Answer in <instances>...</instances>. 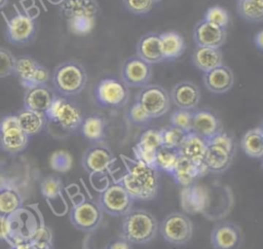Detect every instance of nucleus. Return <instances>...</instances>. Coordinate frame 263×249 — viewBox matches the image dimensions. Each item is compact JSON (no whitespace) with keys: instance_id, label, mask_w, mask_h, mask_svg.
<instances>
[{"instance_id":"1","label":"nucleus","mask_w":263,"mask_h":249,"mask_svg":"<svg viewBox=\"0 0 263 249\" xmlns=\"http://www.w3.org/2000/svg\"><path fill=\"white\" fill-rule=\"evenodd\" d=\"M125 173L117 181L120 182L134 200L149 201L159 191V171L136 158L121 155Z\"/></svg>"},{"instance_id":"2","label":"nucleus","mask_w":263,"mask_h":249,"mask_svg":"<svg viewBox=\"0 0 263 249\" xmlns=\"http://www.w3.org/2000/svg\"><path fill=\"white\" fill-rule=\"evenodd\" d=\"M87 78L84 66L73 60L58 64L50 76L52 87L57 95L68 98L80 94L86 86Z\"/></svg>"},{"instance_id":"3","label":"nucleus","mask_w":263,"mask_h":249,"mask_svg":"<svg viewBox=\"0 0 263 249\" xmlns=\"http://www.w3.org/2000/svg\"><path fill=\"white\" fill-rule=\"evenodd\" d=\"M158 232V220L148 210L132 209L123 216L121 237L132 244H147L156 237Z\"/></svg>"},{"instance_id":"4","label":"nucleus","mask_w":263,"mask_h":249,"mask_svg":"<svg viewBox=\"0 0 263 249\" xmlns=\"http://www.w3.org/2000/svg\"><path fill=\"white\" fill-rule=\"evenodd\" d=\"M45 116L47 121L68 133L78 131L84 118L80 107L75 102L59 95L45 112Z\"/></svg>"},{"instance_id":"5","label":"nucleus","mask_w":263,"mask_h":249,"mask_svg":"<svg viewBox=\"0 0 263 249\" xmlns=\"http://www.w3.org/2000/svg\"><path fill=\"white\" fill-rule=\"evenodd\" d=\"M96 103L103 108L117 109L124 107L129 99L128 86L116 77L102 78L93 88Z\"/></svg>"},{"instance_id":"6","label":"nucleus","mask_w":263,"mask_h":249,"mask_svg":"<svg viewBox=\"0 0 263 249\" xmlns=\"http://www.w3.org/2000/svg\"><path fill=\"white\" fill-rule=\"evenodd\" d=\"M70 222L78 230L91 233L103 220V210L99 203L90 198H82L70 209Z\"/></svg>"},{"instance_id":"7","label":"nucleus","mask_w":263,"mask_h":249,"mask_svg":"<svg viewBox=\"0 0 263 249\" xmlns=\"http://www.w3.org/2000/svg\"><path fill=\"white\" fill-rule=\"evenodd\" d=\"M161 237L176 246L187 244L193 235V223L183 212H172L159 224Z\"/></svg>"},{"instance_id":"8","label":"nucleus","mask_w":263,"mask_h":249,"mask_svg":"<svg viewBox=\"0 0 263 249\" xmlns=\"http://www.w3.org/2000/svg\"><path fill=\"white\" fill-rule=\"evenodd\" d=\"M134 199L123 185L118 182L108 184L99 195V205L103 212L111 216H124L133 209Z\"/></svg>"},{"instance_id":"9","label":"nucleus","mask_w":263,"mask_h":249,"mask_svg":"<svg viewBox=\"0 0 263 249\" xmlns=\"http://www.w3.org/2000/svg\"><path fill=\"white\" fill-rule=\"evenodd\" d=\"M30 137L21 129L15 114H8L0 119V148L16 155L28 147Z\"/></svg>"},{"instance_id":"10","label":"nucleus","mask_w":263,"mask_h":249,"mask_svg":"<svg viewBox=\"0 0 263 249\" xmlns=\"http://www.w3.org/2000/svg\"><path fill=\"white\" fill-rule=\"evenodd\" d=\"M137 102L152 118L164 115L171 107V97L167 91L159 84H151L140 88L136 95Z\"/></svg>"},{"instance_id":"11","label":"nucleus","mask_w":263,"mask_h":249,"mask_svg":"<svg viewBox=\"0 0 263 249\" xmlns=\"http://www.w3.org/2000/svg\"><path fill=\"white\" fill-rule=\"evenodd\" d=\"M13 75L25 90L47 84L50 79L49 70L29 55L16 57Z\"/></svg>"},{"instance_id":"12","label":"nucleus","mask_w":263,"mask_h":249,"mask_svg":"<svg viewBox=\"0 0 263 249\" xmlns=\"http://www.w3.org/2000/svg\"><path fill=\"white\" fill-rule=\"evenodd\" d=\"M5 35L7 41L12 45H28L35 38L36 23L30 15L16 12L6 21Z\"/></svg>"},{"instance_id":"13","label":"nucleus","mask_w":263,"mask_h":249,"mask_svg":"<svg viewBox=\"0 0 263 249\" xmlns=\"http://www.w3.org/2000/svg\"><path fill=\"white\" fill-rule=\"evenodd\" d=\"M115 162V156L111 149L103 143H96L88 147L81 159L83 169L89 175L107 174Z\"/></svg>"},{"instance_id":"14","label":"nucleus","mask_w":263,"mask_h":249,"mask_svg":"<svg viewBox=\"0 0 263 249\" xmlns=\"http://www.w3.org/2000/svg\"><path fill=\"white\" fill-rule=\"evenodd\" d=\"M152 77V65L140 57L127 58L121 66V80L128 87H143L147 85Z\"/></svg>"},{"instance_id":"15","label":"nucleus","mask_w":263,"mask_h":249,"mask_svg":"<svg viewBox=\"0 0 263 249\" xmlns=\"http://www.w3.org/2000/svg\"><path fill=\"white\" fill-rule=\"evenodd\" d=\"M242 241L241 228L231 221L219 222L211 232V244L214 249H239Z\"/></svg>"},{"instance_id":"16","label":"nucleus","mask_w":263,"mask_h":249,"mask_svg":"<svg viewBox=\"0 0 263 249\" xmlns=\"http://www.w3.org/2000/svg\"><path fill=\"white\" fill-rule=\"evenodd\" d=\"M210 200L209 188L196 183L183 187L180 193V203L185 214L204 213L210 206Z\"/></svg>"},{"instance_id":"17","label":"nucleus","mask_w":263,"mask_h":249,"mask_svg":"<svg viewBox=\"0 0 263 249\" xmlns=\"http://www.w3.org/2000/svg\"><path fill=\"white\" fill-rule=\"evenodd\" d=\"M161 146L160 131L156 129H148L141 134L138 142L133 148L135 158L154 167L156 152Z\"/></svg>"},{"instance_id":"18","label":"nucleus","mask_w":263,"mask_h":249,"mask_svg":"<svg viewBox=\"0 0 263 249\" xmlns=\"http://www.w3.org/2000/svg\"><path fill=\"white\" fill-rule=\"evenodd\" d=\"M227 29L218 27L201 19L193 29V40L196 46L218 47L226 42Z\"/></svg>"},{"instance_id":"19","label":"nucleus","mask_w":263,"mask_h":249,"mask_svg":"<svg viewBox=\"0 0 263 249\" xmlns=\"http://www.w3.org/2000/svg\"><path fill=\"white\" fill-rule=\"evenodd\" d=\"M171 101L180 109L195 110L201 98L199 87L190 80L177 82L170 94Z\"/></svg>"},{"instance_id":"20","label":"nucleus","mask_w":263,"mask_h":249,"mask_svg":"<svg viewBox=\"0 0 263 249\" xmlns=\"http://www.w3.org/2000/svg\"><path fill=\"white\" fill-rule=\"evenodd\" d=\"M203 84L213 94H225L234 85V74L231 68L222 64L203 73Z\"/></svg>"},{"instance_id":"21","label":"nucleus","mask_w":263,"mask_h":249,"mask_svg":"<svg viewBox=\"0 0 263 249\" xmlns=\"http://www.w3.org/2000/svg\"><path fill=\"white\" fill-rule=\"evenodd\" d=\"M192 132L206 141L222 131L218 116L209 109H195L192 111Z\"/></svg>"},{"instance_id":"22","label":"nucleus","mask_w":263,"mask_h":249,"mask_svg":"<svg viewBox=\"0 0 263 249\" xmlns=\"http://www.w3.org/2000/svg\"><path fill=\"white\" fill-rule=\"evenodd\" d=\"M55 97L57 93L47 84L26 88L24 94V108L45 113Z\"/></svg>"},{"instance_id":"23","label":"nucleus","mask_w":263,"mask_h":249,"mask_svg":"<svg viewBox=\"0 0 263 249\" xmlns=\"http://www.w3.org/2000/svg\"><path fill=\"white\" fill-rule=\"evenodd\" d=\"M234 154V152H231L223 146L208 142V148L203 159L206 171L216 174L225 172L230 167Z\"/></svg>"},{"instance_id":"24","label":"nucleus","mask_w":263,"mask_h":249,"mask_svg":"<svg viewBox=\"0 0 263 249\" xmlns=\"http://www.w3.org/2000/svg\"><path fill=\"white\" fill-rule=\"evenodd\" d=\"M208 148V141L195 134L194 132H188L178 148V152L181 156L189 159L190 162L198 165L204 166L203 159Z\"/></svg>"},{"instance_id":"25","label":"nucleus","mask_w":263,"mask_h":249,"mask_svg":"<svg viewBox=\"0 0 263 249\" xmlns=\"http://www.w3.org/2000/svg\"><path fill=\"white\" fill-rule=\"evenodd\" d=\"M206 172L205 166H198L180 155L171 176L177 184L185 187L194 184Z\"/></svg>"},{"instance_id":"26","label":"nucleus","mask_w":263,"mask_h":249,"mask_svg":"<svg viewBox=\"0 0 263 249\" xmlns=\"http://www.w3.org/2000/svg\"><path fill=\"white\" fill-rule=\"evenodd\" d=\"M136 50L137 56L150 65L158 64L163 61L158 33L150 32L141 36L138 40Z\"/></svg>"},{"instance_id":"27","label":"nucleus","mask_w":263,"mask_h":249,"mask_svg":"<svg viewBox=\"0 0 263 249\" xmlns=\"http://www.w3.org/2000/svg\"><path fill=\"white\" fill-rule=\"evenodd\" d=\"M191 62L201 72H208L223 64L221 48L196 46L191 55Z\"/></svg>"},{"instance_id":"28","label":"nucleus","mask_w":263,"mask_h":249,"mask_svg":"<svg viewBox=\"0 0 263 249\" xmlns=\"http://www.w3.org/2000/svg\"><path fill=\"white\" fill-rule=\"evenodd\" d=\"M24 199L21 191L11 183L0 185V215L11 217L23 208Z\"/></svg>"},{"instance_id":"29","label":"nucleus","mask_w":263,"mask_h":249,"mask_svg":"<svg viewBox=\"0 0 263 249\" xmlns=\"http://www.w3.org/2000/svg\"><path fill=\"white\" fill-rule=\"evenodd\" d=\"M159 37L163 61L177 60L184 54L186 42L180 33L176 31H166L160 33Z\"/></svg>"},{"instance_id":"30","label":"nucleus","mask_w":263,"mask_h":249,"mask_svg":"<svg viewBox=\"0 0 263 249\" xmlns=\"http://www.w3.org/2000/svg\"><path fill=\"white\" fill-rule=\"evenodd\" d=\"M107 121L99 114H91L83 118L79 132L89 142L102 143L106 137Z\"/></svg>"},{"instance_id":"31","label":"nucleus","mask_w":263,"mask_h":249,"mask_svg":"<svg viewBox=\"0 0 263 249\" xmlns=\"http://www.w3.org/2000/svg\"><path fill=\"white\" fill-rule=\"evenodd\" d=\"M15 116L21 129L29 137L40 133L44 129L47 121L45 113L37 112L26 108L20 110L15 114Z\"/></svg>"},{"instance_id":"32","label":"nucleus","mask_w":263,"mask_h":249,"mask_svg":"<svg viewBox=\"0 0 263 249\" xmlns=\"http://www.w3.org/2000/svg\"><path fill=\"white\" fill-rule=\"evenodd\" d=\"M62 8L68 19L76 16L97 19L99 12L97 0H64Z\"/></svg>"},{"instance_id":"33","label":"nucleus","mask_w":263,"mask_h":249,"mask_svg":"<svg viewBox=\"0 0 263 249\" xmlns=\"http://www.w3.org/2000/svg\"><path fill=\"white\" fill-rule=\"evenodd\" d=\"M240 147L249 157H263V134L259 127L251 129L243 134L240 140Z\"/></svg>"},{"instance_id":"34","label":"nucleus","mask_w":263,"mask_h":249,"mask_svg":"<svg viewBox=\"0 0 263 249\" xmlns=\"http://www.w3.org/2000/svg\"><path fill=\"white\" fill-rule=\"evenodd\" d=\"M63 182L58 176H46L40 182V191L48 205L52 208L57 201H64Z\"/></svg>"},{"instance_id":"35","label":"nucleus","mask_w":263,"mask_h":249,"mask_svg":"<svg viewBox=\"0 0 263 249\" xmlns=\"http://www.w3.org/2000/svg\"><path fill=\"white\" fill-rule=\"evenodd\" d=\"M238 15L249 23L263 22V0H237Z\"/></svg>"},{"instance_id":"36","label":"nucleus","mask_w":263,"mask_h":249,"mask_svg":"<svg viewBox=\"0 0 263 249\" xmlns=\"http://www.w3.org/2000/svg\"><path fill=\"white\" fill-rule=\"evenodd\" d=\"M179 157L178 149H170L161 146L156 152L154 167L158 171H164L171 175Z\"/></svg>"},{"instance_id":"37","label":"nucleus","mask_w":263,"mask_h":249,"mask_svg":"<svg viewBox=\"0 0 263 249\" xmlns=\"http://www.w3.org/2000/svg\"><path fill=\"white\" fill-rule=\"evenodd\" d=\"M159 131H160L162 146L170 149H178L187 134L186 132L173 126L164 127Z\"/></svg>"},{"instance_id":"38","label":"nucleus","mask_w":263,"mask_h":249,"mask_svg":"<svg viewBox=\"0 0 263 249\" xmlns=\"http://www.w3.org/2000/svg\"><path fill=\"white\" fill-rule=\"evenodd\" d=\"M49 165L53 171L59 173H66L72 168L73 157L67 150H55L49 157Z\"/></svg>"},{"instance_id":"39","label":"nucleus","mask_w":263,"mask_h":249,"mask_svg":"<svg viewBox=\"0 0 263 249\" xmlns=\"http://www.w3.org/2000/svg\"><path fill=\"white\" fill-rule=\"evenodd\" d=\"M96 19L84 17V16H76L68 19V28L71 33L83 36L89 34L95 27Z\"/></svg>"},{"instance_id":"40","label":"nucleus","mask_w":263,"mask_h":249,"mask_svg":"<svg viewBox=\"0 0 263 249\" xmlns=\"http://www.w3.org/2000/svg\"><path fill=\"white\" fill-rule=\"evenodd\" d=\"M202 19L224 29H227V26L229 24L228 11L224 7L219 5H214L209 7L205 10Z\"/></svg>"},{"instance_id":"41","label":"nucleus","mask_w":263,"mask_h":249,"mask_svg":"<svg viewBox=\"0 0 263 249\" xmlns=\"http://www.w3.org/2000/svg\"><path fill=\"white\" fill-rule=\"evenodd\" d=\"M192 111L185 109H176L170 115L171 126L176 127L186 133L191 132L192 129Z\"/></svg>"},{"instance_id":"42","label":"nucleus","mask_w":263,"mask_h":249,"mask_svg":"<svg viewBox=\"0 0 263 249\" xmlns=\"http://www.w3.org/2000/svg\"><path fill=\"white\" fill-rule=\"evenodd\" d=\"M153 118L137 103L135 102L127 111V120L130 124L136 127H145L150 123Z\"/></svg>"},{"instance_id":"43","label":"nucleus","mask_w":263,"mask_h":249,"mask_svg":"<svg viewBox=\"0 0 263 249\" xmlns=\"http://www.w3.org/2000/svg\"><path fill=\"white\" fill-rule=\"evenodd\" d=\"M16 57L7 48L0 47V78L14 74Z\"/></svg>"},{"instance_id":"44","label":"nucleus","mask_w":263,"mask_h":249,"mask_svg":"<svg viewBox=\"0 0 263 249\" xmlns=\"http://www.w3.org/2000/svg\"><path fill=\"white\" fill-rule=\"evenodd\" d=\"M156 2V0H123L125 8L136 15L148 13Z\"/></svg>"},{"instance_id":"45","label":"nucleus","mask_w":263,"mask_h":249,"mask_svg":"<svg viewBox=\"0 0 263 249\" xmlns=\"http://www.w3.org/2000/svg\"><path fill=\"white\" fill-rule=\"evenodd\" d=\"M209 143H214V144H218L220 146L225 147L226 149L230 150L231 152L235 153V142L233 140V138L228 135L227 133L221 131L218 134H216L215 136H213L212 138H210L208 140Z\"/></svg>"},{"instance_id":"46","label":"nucleus","mask_w":263,"mask_h":249,"mask_svg":"<svg viewBox=\"0 0 263 249\" xmlns=\"http://www.w3.org/2000/svg\"><path fill=\"white\" fill-rule=\"evenodd\" d=\"M106 249H133V244L126 239L120 237L119 239L111 242Z\"/></svg>"},{"instance_id":"47","label":"nucleus","mask_w":263,"mask_h":249,"mask_svg":"<svg viewBox=\"0 0 263 249\" xmlns=\"http://www.w3.org/2000/svg\"><path fill=\"white\" fill-rule=\"evenodd\" d=\"M254 44L255 46L263 51V29H261L259 32H257L254 36Z\"/></svg>"},{"instance_id":"48","label":"nucleus","mask_w":263,"mask_h":249,"mask_svg":"<svg viewBox=\"0 0 263 249\" xmlns=\"http://www.w3.org/2000/svg\"><path fill=\"white\" fill-rule=\"evenodd\" d=\"M33 245L35 249H53L52 244H33Z\"/></svg>"},{"instance_id":"49","label":"nucleus","mask_w":263,"mask_h":249,"mask_svg":"<svg viewBox=\"0 0 263 249\" xmlns=\"http://www.w3.org/2000/svg\"><path fill=\"white\" fill-rule=\"evenodd\" d=\"M9 0H0V10L3 9L7 4H8Z\"/></svg>"},{"instance_id":"50","label":"nucleus","mask_w":263,"mask_h":249,"mask_svg":"<svg viewBox=\"0 0 263 249\" xmlns=\"http://www.w3.org/2000/svg\"><path fill=\"white\" fill-rule=\"evenodd\" d=\"M259 128H260V130H261V132H262V134H263V122L261 123V126H260Z\"/></svg>"},{"instance_id":"51","label":"nucleus","mask_w":263,"mask_h":249,"mask_svg":"<svg viewBox=\"0 0 263 249\" xmlns=\"http://www.w3.org/2000/svg\"><path fill=\"white\" fill-rule=\"evenodd\" d=\"M261 159H262V168H263V157Z\"/></svg>"},{"instance_id":"52","label":"nucleus","mask_w":263,"mask_h":249,"mask_svg":"<svg viewBox=\"0 0 263 249\" xmlns=\"http://www.w3.org/2000/svg\"><path fill=\"white\" fill-rule=\"evenodd\" d=\"M156 1H157V2H158V1H160V0H156Z\"/></svg>"}]
</instances>
